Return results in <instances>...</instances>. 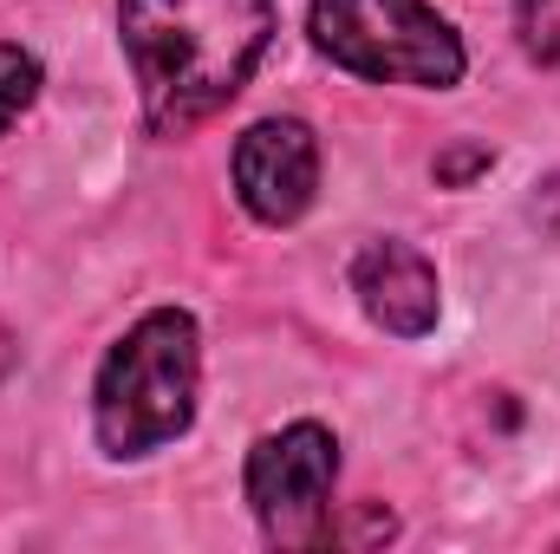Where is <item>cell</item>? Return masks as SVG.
<instances>
[{
	"label": "cell",
	"instance_id": "6da1fadb",
	"mask_svg": "<svg viewBox=\"0 0 560 554\" xmlns=\"http://www.w3.org/2000/svg\"><path fill=\"white\" fill-rule=\"evenodd\" d=\"M125 53L138 66L143 118L163 138L215 118L255 72L275 33L268 0H118Z\"/></svg>",
	"mask_w": 560,
	"mask_h": 554
},
{
	"label": "cell",
	"instance_id": "7a4b0ae2",
	"mask_svg": "<svg viewBox=\"0 0 560 554\" xmlns=\"http://www.w3.org/2000/svg\"><path fill=\"white\" fill-rule=\"evenodd\" d=\"M196 379H202L196 320L176 307L143 313L98 366V399H92L98 443L112 457H143L183 437L196 417Z\"/></svg>",
	"mask_w": 560,
	"mask_h": 554
},
{
	"label": "cell",
	"instance_id": "3957f363",
	"mask_svg": "<svg viewBox=\"0 0 560 554\" xmlns=\"http://www.w3.org/2000/svg\"><path fill=\"white\" fill-rule=\"evenodd\" d=\"M313 39L332 66L385 85H456L463 39L430 0H313Z\"/></svg>",
	"mask_w": 560,
	"mask_h": 554
},
{
	"label": "cell",
	"instance_id": "277c9868",
	"mask_svg": "<svg viewBox=\"0 0 560 554\" xmlns=\"http://www.w3.org/2000/svg\"><path fill=\"white\" fill-rule=\"evenodd\" d=\"M332 476L339 443L319 424H287L248 457V503L280 549H326L332 542Z\"/></svg>",
	"mask_w": 560,
	"mask_h": 554
},
{
	"label": "cell",
	"instance_id": "5b68a950",
	"mask_svg": "<svg viewBox=\"0 0 560 554\" xmlns=\"http://www.w3.org/2000/svg\"><path fill=\"white\" fill-rule=\"evenodd\" d=\"M235 189L248 203L255 222H293L306 216L313 189H319V143L300 118H261L235 143Z\"/></svg>",
	"mask_w": 560,
	"mask_h": 554
},
{
	"label": "cell",
	"instance_id": "8992f818",
	"mask_svg": "<svg viewBox=\"0 0 560 554\" xmlns=\"http://www.w3.org/2000/svg\"><path fill=\"white\" fill-rule=\"evenodd\" d=\"M352 293L398 339H418V333L436 326V268L423 262L418 249H405V242H372L352 262Z\"/></svg>",
	"mask_w": 560,
	"mask_h": 554
},
{
	"label": "cell",
	"instance_id": "52a82bcc",
	"mask_svg": "<svg viewBox=\"0 0 560 554\" xmlns=\"http://www.w3.org/2000/svg\"><path fill=\"white\" fill-rule=\"evenodd\" d=\"M515 26H522L528 59L560 79V0H515Z\"/></svg>",
	"mask_w": 560,
	"mask_h": 554
},
{
	"label": "cell",
	"instance_id": "ba28073f",
	"mask_svg": "<svg viewBox=\"0 0 560 554\" xmlns=\"http://www.w3.org/2000/svg\"><path fill=\"white\" fill-rule=\"evenodd\" d=\"M33 92H39V59L20 53V46H0V138H7V125L33 105Z\"/></svg>",
	"mask_w": 560,
	"mask_h": 554
}]
</instances>
